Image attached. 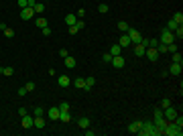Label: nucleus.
<instances>
[{
    "mask_svg": "<svg viewBox=\"0 0 183 136\" xmlns=\"http://www.w3.org/2000/svg\"><path fill=\"white\" fill-rule=\"evenodd\" d=\"M138 134H142V136H163V128L155 126V122H142Z\"/></svg>",
    "mask_w": 183,
    "mask_h": 136,
    "instance_id": "f257e3e1",
    "label": "nucleus"
},
{
    "mask_svg": "<svg viewBox=\"0 0 183 136\" xmlns=\"http://www.w3.org/2000/svg\"><path fill=\"white\" fill-rule=\"evenodd\" d=\"M163 134H165V136H181L183 130L179 128L175 122H171V124L167 122V126H165V130H163Z\"/></svg>",
    "mask_w": 183,
    "mask_h": 136,
    "instance_id": "f03ea898",
    "label": "nucleus"
},
{
    "mask_svg": "<svg viewBox=\"0 0 183 136\" xmlns=\"http://www.w3.org/2000/svg\"><path fill=\"white\" fill-rule=\"evenodd\" d=\"M173 41H175V35L171 33V31H167V28H163L159 43H163V45H169V43H173Z\"/></svg>",
    "mask_w": 183,
    "mask_h": 136,
    "instance_id": "7ed1b4c3",
    "label": "nucleus"
},
{
    "mask_svg": "<svg viewBox=\"0 0 183 136\" xmlns=\"http://www.w3.org/2000/svg\"><path fill=\"white\" fill-rule=\"evenodd\" d=\"M126 35L130 37V43H132V45H136V43H141V39H142V35L138 33L136 28H130V27H128V31H126Z\"/></svg>",
    "mask_w": 183,
    "mask_h": 136,
    "instance_id": "20e7f679",
    "label": "nucleus"
},
{
    "mask_svg": "<svg viewBox=\"0 0 183 136\" xmlns=\"http://www.w3.org/2000/svg\"><path fill=\"white\" fill-rule=\"evenodd\" d=\"M144 55H147V59H149L151 63H157V61H159V53H157V49H155V47H147Z\"/></svg>",
    "mask_w": 183,
    "mask_h": 136,
    "instance_id": "39448f33",
    "label": "nucleus"
},
{
    "mask_svg": "<svg viewBox=\"0 0 183 136\" xmlns=\"http://www.w3.org/2000/svg\"><path fill=\"white\" fill-rule=\"evenodd\" d=\"M177 114H179V112H177L173 106H169V108H165V110H163V118H167L169 122H173V118H175Z\"/></svg>",
    "mask_w": 183,
    "mask_h": 136,
    "instance_id": "423d86ee",
    "label": "nucleus"
},
{
    "mask_svg": "<svg viewBox=\"0 0 183 136\" xmlns=\"http://www.w3.org/2000/svg\"><path fill=\"white\" fill-rule=\"evenodd\" d=\"M45 126H47V122H45V118H43V116H35V118H33V128L43 130Z\"/></svg>",
    "mask_w": 183,
    "mask_h": 136,
    "instance_id": "0eeeda50",
    "label": "nucleus"
},
{
    "mask_svg": "<svg viewBox=\"0 0 183 136\" xmlns=\"http://www.w3.org/2000/svg\"><path fill=\"white\" fill-rule=\"evenodd\" d=\"M118 45H120L122 49H128V47H132V43H130V37L126 33H122L120 35V39H118Z\"/></svg>",
    "mask_w": 183,
    "mask_h": 136,
    "instance_id": "6e6552de",
    "label": "nucleus"
},
{
    "mask_svg": "<svg viewBox=\"0 0 183 136\" xmlns=\"http://www.w3.org/2000/svg\"><path fill=\"white\" fill-rule=\"evenodd\" d=\"M181 71H183V67H181V63H171L169 65V69H167V73H171V75H181Z\"/></svg>",
    "mask_w": 183,
    "mask_h": 136,
    "instance_id": "1a4fd4ad",
    "label": "nucleus"
},
{
    "mask_svg": "<svg viewBox=\"0 0 183 136\" xmlns=\"http://www.w3.org/2000/svg\"><path fill=\"white\" fill-rule=\"evenodd\" d=\"M112 65H114L116 69H122L124 67V65H126V61H124V57H122V55H114V57H112Z\"/></svg>",
    "mask_w": 183,
    "mask_h": 136,
    "instance_id": "9d476101",
    "label": "nucleus"
},
{
    "mask_svg": "<svg viewBox=\"0 0 183 136\" xmlns=\"http://www.w3.org/2000/svg\"><path fill=\"white\" fill-rule=\"evenodd\" d=\"M33 16H35L33 6H27V8H22V10H20V18H22V21H29V18H33Z\"/></svg>",
    "mask_w": 183,
    "mask_h": 136,
    "instance_id": "9b49d317",
    "label": "nucleus"
},
{
    "mask_svg": "<svg viewBox=\"0 0 183 136\" xmlns=\"http://www.w3.org/2000/svg\"><path fill=\"white\" fill-rule=\"evenodd\" d=\"M132 51H134L136 57H144V51H147V47H144V45H141V43H136V45H132Z\"/></svg>",
    "mask_w": 183,
    "mask_h": 136,
    "instance_id": "f8f14e48",
    "label": "nucleus"
},
{
    "mask_svg": "<svg viewBox=\"0 0 183 136\" xmlns=\"http://www.w3.org/2000/svg\"><path fill=\"white\" fill-rule=\"evenodd\" d=\"M83 27H86V25H83V21H77L75 25H71V27H69V35H77Z\"/></svg>",
    "mask_w": 183,
    "mask_h": 136,
    "instance_id": "ddd939ff",
    "label": "nucleus"
},
{
    "mask_svg": "<svg viewBox=\"0 0 183 136\" xmlns=\"http://www.w3.org/2000/svg\"><path fill=\"white\" fill-rule=\"evenodd\" d=\"M141 120H134V122H130L128 124V132L130 134H138V130H141Z\"/></svg>",
    "mask_w": 183,
    "mask_h": 136,
    "instance_id": "4468645a",
    "label": "nucleus"
},
{
    "mask_svg": "<svg viewBox=\"0 0 183 136\" xmlns=\"http://www.w3.org/2000/svg\"><path fill=\"white\" fill-rule=\"evenodd\" d=\"M33 118H35V116H29V114H25V116H22V122H20V124H22V128H33Z\"/></svg>",
    "mask_w": 183,
    "mask_h": 136,
    "instance_id": "2eb2a0df",
    "label": "nucleus"
},
{
    "mask_svg": "<svg viewBox=\"0 0 183 136\" xmlns=\"http://www.w3.org/2000/svg\"><path fill=\"white\" fill-rule=\"evenodd\" d=\"M57 83H59V88H69V85H71V79H69L67 75H59Z\"/></svg>",
    "mask_w": 183,
    "mask_h": 136,
    "instance_id": "dca6fc26",
    "label": "nucleus"
},
{
    "mask_svg": "<svg viewBox=\"0 0 183 136\" xmlns=\"http://www.w3.org/2000/svg\"><path fill=\"white\" fill-rule=\"evenodd\" d=\"M77 126H80L81 130L90 128V118H88V116H81V118H77Z\"/></svg>",
    "mask_w": 183,
    "mask_h": 136,
    "instance_id": "f3484780",
    "label": "nucleus"
},
{
    "mask_svg": "<svg viewBox=\"0 0 183 136\" xmlns=\"http://www.w3.org/2000/svg\"><path fill=\"white\" fill-rule=\"evenodd\" d=\"M49 120H59V108H49Z\"/></svg>",
    "mask_w": 183,
    "mask_h": 136,
    "instance_id": "a211bd4d",
    "label": "nucleus"
},
{
    "mask_svg": "<svg viewBox=\"0 0 183 136\" xmlns=\"http://www.w3.org/2000/svg\"><path fill=\"white\" fill-rule=\"evenodd\" d=\"M33 10H35V14H43L45 12V4H43V2H35Z\"/></svg>",
    "mask_w": 183,
    "mask_h": 136,
    "instance_id": "6ab92c4d",
    "label": "nucleus"
},
{
    "mask_svg": "<svg viewBox=\"0 0 183 136\" xmlns=\"http://www.w3.org/2000/svg\"><path fill=\"white\" fill-rule=\"evenodd\" d=\"M75 65H77V63H75V59L71 57V55H67V57H65V67H67V69H73Z\"/></svg>",
    "mask_w": 183,
    "mask_h": 136,
    "instance_id": "aec40b11",
    "label": "nucleus"
},
{
    "mask_svg": "<svg viewBox=\"0 0 183 136\" xmlns=\"http://www.w3.org/2000/svg\"><path fill=\"white\" fill-rule=\"evenodd\" d=\"M73 85L77 89H86V79L83 77H77V79H73Z\"/></svg>",
    "mask_w": 183,
    "mask_h": 136,
    "instance_id": "412c9836",
    "label": "nucleus"
},
{
    "mask_svg": "<svg viewBox=\"0 0 183 136\" xmlns=\"http://www.w3.org/2000/svg\"><path fill=\"white\" fill-rule=\"evenodd\" d=\"M59 120L61 122H71V114H69V112H59Z\"/></svg>",
    "mask_w": 183,
    "mask_h": 136,
    "instance_id": "4be33fe9",
    "label": "nucleus"
},
{
    "mask_svg": "<svg viewBox=\"0 0 183 136\" xmlns=\"http://www.w3.org/2000/svg\"><path fill=\"white\" fill-rule=\"evenodd\" d=\"M94 85H96V77H86V91H90Z\"/></svg>",
    "mask_w": 183,
    "mask_h": 136,
    "instance_id": "5701e85b",
    "label": "nucleus"
},
{
    "mask_svg": "<svg viewBox=\"0 0 183 136\" xmlns=\"http://www.w3.org/2000/svg\"><path fill=\"white\" fill-rule=\"evenodd\" d=\"M108 53L112 55V57H114V55H120V53H122V47H120V45H112Z\"/></svg>",
    "mask_w": 183,
    "mask_h": 136,
    "instance_id": "b1692460",
    "label": "nucleus"
},
{
    "mask_svg": "<svg viewBox=\"0 0 183 136\" xmlns=\"http://www.w3.org/2000/svg\"><path fill=\"white\" fill-rule=\"evenodd\" d=\"M167 51H169V53H177V51H179V45H177V41L169 43V45H167Z\"/></svg>",
    "mask_w": 183,
    "mask_h": 136,
    "instance_id": "393cba45",
    "label": "nucleus"
},
{
    "mask_svg": "<svg viewBox=\"0 0 183 136\" xmlns=\"http://www.w3.org/2000/svg\"><path fill=\"white\" fill-rule=\"evenodd\" d=\"M65 22L71 27V25H75V22H77V16H75V14H67V16H65Z\"/></svg>",
    "mask_w": 183,
    "mask_h": 136,
    "instance_id": "a878e982",
    "label": "nucleus"
},
{
    "mask_svg": "<svg viewBox=\"0 0 183 136\" xmlns=\"http://www.w3.org/2000/svg\"><path fill=\"white\" fill-rule=\"evenodd\" d=\"M0 73L6 75V77H10V75L14 73V69H12V67H0Z\"/></svg>",
    "mask_w": 183,
    "mask_h": 136,
    "instance_id": "bb28decb",
    "label": "nucleus"
},
{
    "mask_svg": "<svg viewBox=\"0 0 183 136\" xmlns=\"http://www.w3.org/2000/svg\"><path fill=\"white\" fill-rule=\"evenodd\" d=\"M173 63H181V65H183V55H181V51L173 53Z\"/></svg>",
    "mask_w": 183,
    "mask_h": 136,
    "instance_id": "cd10ccee",
    "label": "nucleus"
},
{
    "mask_svg": "<svg viewBox=\"0 0 183 136\" xmlns=\"http://www.w3.org/2000/svg\"><path fill=\"white\" fill-rule=\"evenodd\" d=\"M169 106H173V104H171V100H169V98H163V100H161V106H159V108L165 110V108H169Z\"/></svg>",
    "mask_w": 183,
    "mask_h": 136,
    "instance_id": "c85d7f7f",
    "label": "nucleus"
},
{
    "mask_svg": "<svg viewBox=\"0 0 183 136\" xmlns=\"http://www.w3.org/2000/svg\"><path fill=\"white\" fill-rule=\"evenodd\" d=\"M35 22H37V27H39V28H45V27H47V18H43V16H39Z\"/></svg>",
    "mask_w": 183,
    "mask_h": 136,
    "instance_id": "c756f323",
    "label": "nucleus"
},
{
    "mask_svg": "<svg viewBox=\"0 0 183 136\" xmlns=\"http://www.w3.org/2000/svg\"><path fill=\"white\" fill-rule=\"evenodd\" d=\"M177 27H179V25H177V22L175 21H173V18H171V21L169 22H167V27H165V28H167V31H171V33H173V31H175V28Z\"/></svg>",
    "mask_w": 183,
    "mask_h": 136,
    "instance_id": "7c9ffc66",
    "label": "nucleus"
},
{
    "mask_svg": "<svg viewBox=\"0 0 183 136\" xmlns=\"http://www.w3.org/2000/svg\"><path fill=\"white\" fill-rule=\"evenodd\" d=\"M173 21H175L177 25H183V12H175L173 14Z\"/></svg>",
    "mask_w": 183,
    "mask_h": 136,
    "instance_id": "2f4dec72",
    "label": "nucleus"
},
{
    "mask_svg": "<svg viewBox=\"0 0 183 136\" xmlns=\"http://www.w3.org/2000/svg\"><path fill=\"white\" fill-rule=\"evenodd\" d=\"M118 31L126 33V31H128V22H126V21H120V22H118Z\"/></svg>",
    "mask_w": 183,
    "mask_h": 136,
    "instance_id": "473e14b6",
    "label": "nucleus"
},
{
    "mask_svg": "<svg viewBox=\"0 0 183 136\" xmlns=\"http://www.w3.org/2000/svg\"><path fill=\"white\" fill-rule=\"evenodd\" d=\"M155 49H157V53H159V55H161V53H167V45H163V43H159Z\"/></svg>",
    "mask_w": 183,
    "mask_h": 136,
    "instance_id": "72a5a7b5",
    "label": "nucleus"
},
{
    "mask_svg": "<svg viewBox=\"0 0 183 136\" xmlns=\"http://www.w3.org/2000/svg\"><path fill=\"white\" fill-rule=\"evenodd\" d=\"M2 33H4V37H8V39H12V37H14V31H12L10 27H6L4 31H2Z\"/></svg>",
    "mask_w": 183,
    "mask_h": 136,
    "instance_id": "f704fd0d",
    "label": "nucleus"
},
{
    "mask_svg": "<svg viewBox=\"0 0 183 136\" xmlns=\"http://www.w3.org/2000/svg\"><path fill=\"white\" fill-rule=\"evenodd\" d=\"M108 10H110V8H108V4H104V2H102V4H98V12H102V14H104V12H108Z\"/></svg>",
    "mask_w": 183,
    "mask_h": 136,
    "instance_id": "c9c22d12",
    "label": "nucleus"
},
{
    "mask_svg": "<svg viewBox=\"0 0 183 136\" xmlns=\"http://www.w3.org/2000/svg\"><path fill=\"white\" fill-rule=\"evenodd\" d=\"M57 108H59V112H69V104H67V102H63V104H59Z\"/></svg>",
    "mask_w": 183,
    "mask_h": 136,
    "instance_id": "e433bc0d",
    "label": "nucleus"
},
{
    "mask_svg": "<svg viewBox=\"0 0 183 136\" xmlns=\"http://www.w3.org/2000/svg\"><path fill=\"white\" fill-rule=\"evenodd\" d=\"M16 4H19V8L22 10V8H27V6H29V0H16Z\"/></svg>",
    "mask_w": 183,
    "mask_h": 136,
    "instance_id": "4c0bfd02",
    "label": "nucleus"
},
{
    "mask_svg": "<svg viewBox=\"0 0 183 136\" xmlns=\"http://www.w3.org/2000/svg\"><path fill=\"white\" fill-rule=\"evenodd\" d=\"M33 116H45V110H43V108H35L33 110Z\"/></svg>",
    "mask_w": 183,
    "mask_h": 136,
    "instance_id": "58836bf2",
    "label": "nucleus"
},
{
    "mask_svg": "<svg viewBox=\"0 0 183 136\" xmlns=\"http://www.w3.org/2000/svg\"><path fill=\"white\" fill-rule=\"evenodd\" d=\"M25 88H27V91H35V88H37V85H35V81H27V85H25Z\"/></svg>",
    "mask_w": 183,
    "mask_h": 136,
    "instance_id": "ea45409f",
    "label": "nucleus"
},
{
    "mask_svg": "<svg viewBox=\"0 0 183 136\" xmlns=\"http://www.w3.org/2000/svg\"><path fill=\"white\" fill-rule=\"evenodd\" d=\"M102 61H104V63H110V61H112V55H110V53H104V55H102Z\"/></svg>",
    "mask_w": 183,
    "mask_h": 136,
    "instance_id": "a19ab883",
    "label": "nucleus"
},
{
    "mask_svg": "<svg viewBox=\"0 0 183 136\" xmlns=\"http://www.w3.org/2000/svg\"><path fill=\"white\" fill-rule=\"evenodd\" d=\"M16 94H19V98H25L29 91H27V88H19V91H16Z\"/></svg>",
    "mask_w": 183,
    "mask_h": 136,
    "instance_id": "79ce46f5",
    "label": "nucleus"
},
{
    "mask_svg": "<svg viewBox=\"0 0 183 136\" xmlns=\"http://www.w3.org/2000/svg\"><path fill=\"white\" fill-rule=\"evenodd\" d=\"M41 33L45 35V37H49V35H51V28H49V25H47L45 28H41Z\"/></svg>",
    "mask_w": 183,
    "mask_h": 136,
    "instance_id": "37998d69",
    "label": "nucleus"
},
{
    "mask_svg": "<svg viewBox=\"0 0 183 136\" xmlns=\"http://www.w3.org/2000/svg\"><path fill=\"white\" fill-rule=\"evenodd\" d=\"M159 45V39H149V47H157Z\"/></svg>",
    "mask_w": 183,
    "mask_h": 136,
    "instance_id": "c03bdc74",
    "label": "nucleus"
},
{
    "mask_svg": "<svg viewBox=\"0 0 183 136\" xmlns=\"http://www.w3.org/2000/svg\"><path fill=\"white\" fill-rule=\"evenodd\" d=\"M59 55H61V57H63V59H65V57H67V55H69V51H67V49H61V51H59Z\"/></svg>",
    "mask_w": 183,
    "mask_h": 136,
    "instance_id": "a18cd8bd",
    "label": "nucleus"
},
{
    "mask_svg": "<svg viewBox=\"0 0 183 136\" xmlns=\"http://www.w3.org/2000/svg\"><path fill=\"white\" fill-rule=\"evenodd\" d=\"M25 114H27V108H19V116H20V118H22Z\"/></svg>",
    "mask_w": 183,
    "mask_h": 136,
    "instance_id": "49530a36",
    "label": "nucleus"
}]
</instances>
